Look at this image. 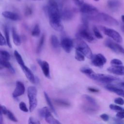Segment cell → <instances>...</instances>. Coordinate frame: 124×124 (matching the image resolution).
<instances>
[{
    "label": "cell",
    "instance_id": "4dcf8cb0",
    "mask_svg": "<svg viewBox=\"0 0 124 124\" xmlns=\"http://www.w3.org/2000/svg\"><path fill=\"white\" fill-rule=\"evenodd\" d=\"M80 71L87 76L88 77L91 75L94 72L92 70V68L88 67H83L80 69Z\"/></svg>",
    "mask_w": 124,
    "mask_h": 124
},
{
    "label": "cell",
    "instance_id": "7402d4cb",
    "mask_svg": "<svg viewBox=\"0 0 124 124\" xmlns=\"http://www.w3.org/2000/svg\"><path fill=\"white\" fill-rule=\"evenodd\" d=\"M0 64L1 66L7 68L11 73L14 74L15 73V70L14 68L13 67L12 64L10 63V62H9L8 61L0 59Z\"/></svg>",
    "mask_w": 124,
    "mask_h": 124
},
{
    "label": "cell",
    "instance_id": "816d5d0a",
    "mask_svg": "<svg viewBox=\"0 0 124 124\" xmlns=\"http://www.w3.org/2000/svg\"><path fill=\"white\" fill-rule=\"evenodd\" d=\"M121 30H122V31H123V32L124 33V25H123V26L121 27Z\"/></svg>",
    "mask_w": 124,
    "mask_h": 124
},
{
    "label": "cell",
    "instance_id": "8fae6325",
    "mask_svg": "<svg viewBox=\"0 0 124 124\" xmlns=\"http://www.w3.org/2000/svg\"><path fill=\"white\" fill-rule=\"evenodd\" d=\"M92 59V63L95 66L98 67H102L107 62L105 57L101 53L93 55Z\"/></svg>",
    "mask_w": 124,
    "mask_h": 124
},
{
    "label": "cell",
    "instance_id": "2e32d148",
    "mask_svg": "<svg viewBox=\"0 0 124 124\" xmlns=\"http://www.w3.org/2000/svg\"><path fill=\"white\" fill-rule=\"evenodd\" d=\"M107 70L108 72L116 75L124 76V66L122 65H112Z\"/></svg>",
    "mask_w": 124,
    "mask_h": 124
},
{
    "label": "cell",
    "instance_id": "bcb514c9",
    "mask_svg": "<svg viewBox=\"0 0 124 124\" xmlns=\"http://www.w3.org/2000/svg\"><path fill=\"white\" fill-rule=\"evenodd\" d=\"M88 89L90 92H92V93H98L99 92V90H98L97 89L93 88V87H89L88 88Z\"/></svg>",
    "mask_w": 124,
    "mask_h": 124
},
{
    "label": "cell",
    "instance_id": "3957f363",
    "mask_svg": "<svg viewBox=\"0 0 124 124\" xmlns=\"http://www.w3.org/2000/svg\"><path fill=\"white\" fill-rule=\"evenodd\" d=\"M74 47L76 49L81 51L86 57L88 59H92L93 57L92 50L88 44L83 40V39L77 37L73 40Z\"/></svg>",
    "mask_w": 124,
    "mask_h": 124
},
{
    "label": "cell",
    "instance_id": "f35d334b",
    "mask_svg": "<svg viewBox=\"0 0 124 124\" xmlns=\"http://www.w3.org/2000/svg\"><path fill=\"white\" fill-rule=\"evenodd\" d=\"M114 102L115 104L118 105H124V100L121 97H117L115 98L114 100Z\"/></svg>",
    "mask_w": 124,
    "mask_h": 124
},
{
    "label": "cell",
    "instance_id": "e575fe53",
    "mask_svg": "<svg viewBox=\"0 0 124 124\" xmlns=\"http://www.w3.org/2000/svg\"><path fill=\"white\" fill-rule=\"evenodd\" d=\"M93 32L94 33L95 36L97 38H98V39H102L103 38V36H102V34L100 33L99 30L98 29V28L96 27H95V26L93 27Z\"/></svg>",
    "mask_w": 124,
    "mask_h": 124
},
{
    "label": "cell",
    "instance_id": "30bf717a",
    "mask_svg": "<svg viewBox=\"0 0 124 124\" xmlns=\"http://www.w3.org/2000/svg\"><path fill=\"white\" fill-rule=\"evenodd\" d=\"M79 11L83 15H93L98 13V9L92 4L83 2L79 6Z\"/></svg>",
    "mask_w": 124,
    "mask_h": 124
},
{
    "label": "cell",
    "instance_id": "44dd1931",
    "mask_svg": "<svg viewBox=\"0 0 124 124\" xmlns=\"http://www.w3.org/2000/svg\"><path fill=\"white\" fill-rule=\"evenodd\" d=\"M121 5V2L118 0H108L107 2V6L109 9L112 10L118 9Z\"/></svg>",
    "mask_w": 124,
    "mask_h": 124
},
{
    "label": "cell",
    "instance_id": "8992f818",
    "mask_svg": "<svg viewBox=\"0 0 124 124\" xmlns=\"http://www.w3.org/2000/svg\"><path fill=\"white\" fill-rule=\"evenodd\" d=\"M37 90L35 86H30L28 88V97L29 101V110L32 112L37 106Z\"/></svg>",
    "mask_w": 124,
    "mask_h": 124
},
{
    "label": "cell",
    "instance_id": "b9f144b4",
    "mask_svg": "<svg viewBox=\"0 0 124 124\" xmlns=\"http://www.w3.org/2000/svg\"><path fill=\"white\" fill-rule=\"evenodd\" d=\"M32 13V9L30 7H27L25 10V15L26 16H28L31 15Z\"/></svg>",
    "mask_w": 124,
    "mask_h": 124
},
{
    "label": "cell",
    "instance_id": "ac0fdd59",
    "mask_svg": "<svg viewBox=\"0 0 124 124\" xmlns=\"http://www.w3.org/2000/svg\"><path fill=\"white\" fill-rule=\"evenodd\" d=\"M82 97L84 101H85L86 103V104L85 105L94 108L96 109H98V105H97L96 100L87 94H83Z\"/></svg>",
    "mask_w": 124,
    "mask_h": 124
},
{
    "label": "cell",
    "instance_id": "d590c367",
    "mask_svg": "<svg viewBox=\"0 0 124 124\" xmlns=\"http://www.w3.org/2000/svg\"><path fill=\"white\" fill-rule=\"evenodd\" d=\"M109 108L114 111H116L117 112L120 111L122 110H123L124 109V108H122V107H121L120 106H118V105H114V104H110L109 105Z\"/></svg>",
    "mask_w": 124,
    "mask_h": 124
},
{
    "label": "cell",
    "instance_id": "d6a6232c",
    "mask_svg": "<svg viewBox=\"0 0 124 124\" xmlns=\"http://www.w3.org/2000/svg\"><path fill=\"white\" fill-rule=\"evenodd\" d=\"M10 59V54L8 51L4 50H0V59L9 61Z\"/></svg>",
    "mask_w": 124,
    "mask_h": 124
},
{
    "label": "cell",
    "instance_id": "f5cc1de1",
    "mask_svg": "<svg viewBox=\"0 0 124 124\" xmlns=\"http://www.w3.org/2000/svg\"><path fill=\"white\" fill-rule=\"evenodd\" d=\"M121 85L122 87H123V88H124V82H122L121 83Z\"/></svg>",
    "mask_w": 124,
    "mask_h": 124
},
{
    "label": "cell",
    "instance_id": "74e56055",
    "mask_svg": "<svg viewBox=\"0 0 124 124\" xmlns=\"http://www.w3.org/2000/svg\"><path fill=\"white\" fill-rule=\"evenodd\" d=\"M28 124H40V122L39 120L35 119L32 117H30L29 119Z\"/></svg>",
    "mask_w": 124,
    "mask_h": 124
},
{
    "label": "cell",
    "instance_id": "f6af8a7d",
    "mask_svg": "<svg viewBox=\"0 0 124 124\" xmlns=\"http://www.w3.org/2000/svg\"><path fill=\"white\" fill-rule=\"evenodd\" d=\"M7 111H8V109L4 106L1 105V106H0V113L2 114L3 115H6Z\"/></svg>",
    "mask_w": 124,
    "mask_h": 124
},
{
    "label": "cell",
    "instance_id": "52a82bcc",
    "mask_svg": "<svg viewBox=\"0 0 124 124\" xmlns=\"http://www.w3.org/2000/svg\"><path fill=\"white\" fill-rule=\"evenodd\" d=\"M38 113L40 116L42 118H44L46 121L51 124H60L61 123L56 119L51 114L49 108L45 107L38 110Z\"/></svg>",
    "mask_w": 124,
    "mask_h": 124
},
{
    "label": "cell",
    "instance_id": "4fadbf2b",
    "mask_svg": "<svg viewBox=\"0 0 124 124\" xmlns=\"http://www.w3.org/2000/svg\"><path fill=\"white\" fill-rule=\"evenodd\" d=\"M61 18L64 21H68L73 19L74 16L75 10L68 8H66L61 10Z\"/></svg>",
    "mask_w": 124,
    "mask_h": 124
},
{
    "label": "cell",
    "instance_id": "7bdbcfd3",
    "mask_svg": "<svg viewBox=\"0 0 124 124\" xmlns=\"http://www.w3.org/2000/svg\"><path fill=\"white\" fill-rule=\"evenodd\" d=\"M0 46H5L7 45V42L5 38L4 37V36L2 35L1 33H0Z\"/></svg>",
    "mask_w": 124,
    "mask_h": 124
},
{
    "label": "cell",
    "instance_id": "6da1fadb",
    "mask_svg": "<svg viewBox=\"0 0 124 124\" xmlns=\"http://www.w3.org/2000/svg\"><path fill=\"white\" fill-rule=\"evenodd\" d=\"M44 9L45 14L49 18L51 27L57 31H62L63 26L61 23V11L58 3L54 0H49Z\"/></svg>",
    "mask_w": 124,
    "mask_h": 124
},
{
    "label": "cell",
    "instance_id": "83f0119b",
    "mask_svg": "<svg viewBox=\"0 0 124 124\" xmlns=\"http://www.w3.org/2000/svg\"><path fill=\"white\" fill-rule=\"evenodd\" d=\"M45 35L44 34H43L41 38L39 40V43L37 46V48H36V52L37 53H39L41 52L42 48L43 47L44 44V42H45Z\"/></svg>",
    "mask_w": 124,
    "mask_h": 124
},
{
    "label": "cell",
    "instance_id": "ab89813d",
    "mask_svg": "<svg viewBox=\"0 0 124 124\" xmlns=\"http://www.w3.org/2000/svg\"><path fill=\"white\" fill-rule=\"evenodd\" d=\"M110 63L112 65H122L123 62H122L117 59H113L110 61Z\"/></svg>",
    "mask_w": 124,
    "mask_h": 124
},
{
    "label": "cell",
    "instance_id": "cb8c5ba5",
    "mask_svg": "<svg viewBox=\"0 0 124 124\" xmlns=\"http://www.w3.org/2000/svg\"><path fill=\"white\" fill-rule=\"evenodd\" d=\"M12 31L13 40L14 44L17 46H20L21 44V39L19 35L17 33L16 29L13 27L12 29Z\"/></svg>",
    "mask_w": 124,
    "mask_h": 124
},
{
    "label": "cell",
    "instance_id": "7a4b0ae2",
    "mask_svg": "<svg viewBox=\"0 0 124 124\" xmlns=\"http://www.w3.org/2000/svg\"><path fill=\"white\" fill-rule=\"evenodd\" d=\"M85 15L89 20L96 22L112 26H116L119 25V22L116 19L106 13L98 12L93 15Z\"/></svg>",
    "mask_w": 124,
    "mask_h": 124
},
{
    "label": "cell",
    "instance_id": "ee69618b",
    "mask_svg": "<svg viewBox=\"0 0 124 124\" xmlns=\"http://www.w3.org/2000/svg\"><path fill=\"white\" fill-rule=\"evenodd\" d=\"M100 118L104 121H105V122H107V121H108V120H109V116L107 114H105V113H103V114H102L101 115H100Z\"/></svg>",
    "mask_w": 124,
    "mask_h": 124
},
{
    "label": "cell",
    "instance_id": "8d00e7d4",
    "mask_svg": "<svg viewBox=\"0 0 124 124\" xmlns=\"http://www.w3.org/2000/svg\"><path fill=\"white\" fill-rule=\"evenodd\" d=\"M19 107L20 109L22 111H24L25 112H27L28 111V108H27L26 104L24 102L22 101L19 103Z\"/></svg>",
    "mask_w": 124,
    "mask_h": 124
},
{
    "label": "cell",
    "instance_id": "9f6ffc18",
    "mask_svg": "<svg viewBox=\"0 0 124 124\" xmlns=\"http://www.w3.org/2000/svg\"><path fill=\"white\" fill-rule=\"evenodd\" d=\"M18 0V1H20V0Z\"/></svg>",
    "mask_w": 124,
    "mask_h": 124
},
{
    "label": "cell",
    "instance_id": "d4e9b609",
    "mask_svg": "<svg viewBox=\"0 0 124 124\" xmlns=\"http://www.w3.org/2000/svg\"><path fill=\"white\" fill-rule=\"evenodd\" d=\"M54 103L57 105L61 107L67 108L70 106V103L68 101L61 99H55Z\"/></svg>",
    "mask_w": 124,
    "mask_h": 124
},
{
    "label": "cell",
    "instance_id": "ba28073f",
    "mask_svg": "<svg viewBox=\"0 0 124 124\" xmlns=\"http://www.w3.org/2000/svg\"><path fill=\"white\" fill-rule=\"evenodd\" d=\"M100 28L106 35L112 39L115 42L118 43H121L122 42L123 38L120 34L116 31L102 26H100Z\"/></svg>",
    "mask_w": 124,
    "mask_h": 124
},
{
    "label": "cell",
    "instance_id": "c3c4849f",
    "mask_svg": "<svg viewBox=\"0 0 124 124\" xmlns=\"http://www.w3.org/2000/svg\"><path fill=\"white\" fill-rule=\"evenodd\" d=\"M73 0L74 1L75 3L77 5L79 6H80L84 2V1L82 0Z\"/></svg>",
    "mask_w": 124,
    "mask_h": 124
},
{
    "label": "cell",
    "instance_id": "1f68e13d",
    "mask_svg": "<svg viewBox=\"0 0 124 124\" xmlns=\"http://www.w3.org/2000/svg\"><path fill=\"white\" fill-rule=\"evenodd\" d=\"M40 32L41 31H40V26L38 24H36L34 26L31 31V35L34 37H38L40 35Z\"/></svg>",
    "mask_w": 124,
    "mask_h": 124
},
{
    "label": "cell",
    "instance_id": "f1b7e54d",
    "mask_svg": "<svg viewBox=\"0 0 124 124\" xmlns=\"http://www.w3.org/2000/svg\"><path fill=\"white\" fill-rule=\"evenodd\" d=\"M75 57L77 61L79 62H82L85 60V56L81 51L76 49Z\"/></svg>",
    "mask_w": 124,
    "mask_h": 124
},
{
    "label": "cell",
    "instance_id": "ffe728a7",
    "mask_svg": "<svg viewBox=\"0 0 124 124\" xmlns=\"http://www.w3.org/2000/svg\"><path fill=\"white\" fill-rule=\"evenodd\" d=\"M2 15L5 18L13 21H18L20 19V17L17 14L10 11H4L2 13Z\"/></svg>",
    "mask_w": 124,
    "mask_h": 124
},
{
    "label": "cell",
    "instance_id": "5bb4252c",
    "mask_svg": "<svg viewBox=\"0 0 124 124\" xmlns=\"http://www.w3.org/2000/svg\"><path fill=\"white\" fill-rule=\"evenodd\" d=\"M25 92V87L24 84L20 81H17L16 88L12 93L14 98H17L23 95Z\"/></svg>",
    "mask_w": 124,
    "mask_h": 124
},
{
    "label": "cell",
    "instance_id": "f546056e",
    "mask_svg": "<svg viewBox=\"0 0 124 124\" xmlns=\"http://www.w3.org/2000/svg\"><path fill=\"white\" fill-rule=\"evenodd\" d=\"M14 55L15 57V58L18 63V64L20 66L23 64H24V61L21 56V55L18 53V52L17 50H15L14 51Z\"/></svg>",
    "mask_w": 124,
    "mask_h": 124
},
{
    "label": "cell",
    "instance_id": "11a10c76",
    "mask_svg": "<svg viewBox=\"0 0 124 124\" xmlns=\"http://www.w3.org/2000/svg\"></svg>",
    "mask_w": 124,
    "mask_h": 124
},
{
    "label": "cell",
    "instance_id": "681fc988",
    "mask_svg": "<svg viewBox=\"0 0 124 124\" xmlns=\"http://www.w3.org/2000/svg\"><path fill=\"white\" fill-rule=\"evenodd\" d=\"M2 114L0 113V122L1 124H2V121H3V119H2Z\"/></svg>",
    "mask_w": 124,
    "mask_h": 124
},
{
    "label": "cell",
    "instance_id": "7c38bea8",
    "mask_svg": "<svg viewBox=\"0 0 124 124\" xmlns=\"http://www.w3.org/2000/svg\"><path fill=\"white\" fill-rule=\"evenodd\" d=\"M61 46L67 53H70L74 47V42L70 38L65 36L62 38Z\"/></svg>",
    "mask_w": 124,
    "mask_h": 124
},
{
    "label": "cell",
    "instance_id": "277c9868",
    "mask_svg": "<svg viewBox=\"0 0 124 124\" xmlns=\"http://www.w3.org/2000/svg\"><path fill=\"white\" fill-rule=\"evenodd\" d=\"M88 77L93 80L97 81L102 83L107 84H109L119 79V78L117 77L111 75H105L103 74H97L95 72L89 75Z\"/></svg>",
    "mask_w": 124,
    "mask_h": 124
},
{
    "label": "cell",
    "instance_id": "5b68a950",
    "mask_svg": "<svg viewBox=\"0 0 124 124\" xmlns=\"http://www.w3.org/2000/svg\"><path fill=\"white\" fill-rule=\"evenodd\" d=\"M76 37L82 38L89 42H93L94 38L89 30V25L82 24L78 28L76 33Z\"/></svg>",
    "mask_w": 124,
    "mask_h": 124
},
{
    "label": "cell",
    "instance_id": "603a6c76",
    "mask_svg": "<svg viewBox=\"0 0 124 124\" xmlns=\"http://www.w3.org/2000/svg\"><path fill=\"white\" fill-rule=\"evenodd\" d=\"M50 44L52 48L56 50L60 48V43L57 37L55 35H52L50 37Z\"/></svg>",
    "mask_w": 124,
    "mask_h": 124
},
{
    "label": "cell",
    "instance_id": "60d3db41",
    "mask_svg": "<svg viewBox=\"0 0 124 124\" xmlns=\"http://www.w3.org/2000/svg\"><path fill=\"white\" fill-rule=\"evenodd\" d=\"M116 116L119 119H124V108L123 110L117 112Z\"/></svg>",
    "mask_w": 124,
    "mask_h": 124
},
{
    "label": "cell",
    "instance_id": "db71d44e",
    "mask_svg": "<svg viewBox=\"0 0 124 124\" xmlns=\"http://www.w3.org/2000/svg\"><path fill=\"white\" fill-rule=\"evenodd\" d=\"M94 1H98L99 0H94Z\"/></svg>",
    "mask_w": 124,
    "mask_h": 124
},
{
    "label": "cell",
    "instance_id": "9c48e42d",
    "mask_svg": "<svg viewBox=\"0 0 124 124\" xmlns=\"http://www.w3.org/2000/svg\"><path fill=\"white\" fill-rule=\"evenodd\" d=\"M104 45L113 52L118 54L121 53L124 55V48L120 45L118 43H115L112 40L107 38L104 41Z\"/></svg>",
    "mask_w": 124,
    "mask_h": 124
},
{
    "label": "cell",
    "instance_id": "f907efd6",
    "mask_svg": "<svg viewBox=\"0 0 124 124\" xmlns=\"http://www.w3.org/2000/svg\"><path fill=\"white\" fill-rule=\"evenodd\" d=\"M121 19H122V20L123 21V22L124 23V15H122L121 16Z\"/></svg>",
    "mask_w": 124,
    "mask_h": 124
},
{
    "label": "cell",
    "instance_id": "7dc6e473",
    "mask_svg": "<svg viewBox=\"0 0 124 124\" xmlns=\"http://www.w3.org/2000/svg\"><path fill=\"white\" fill-rule=\"evenodd\" d=\"M58 4L60 7V10L62 8V6L63 5V4L64 3V2L66 1V0H58Z\"/></svg>",
    "mask_w": 124,
    "mask_h": 124
},
{
    "label": "cell",
    "instance_id": "836d02e7",
    "mask_svg": "<svg viewBox=\"0 0 124 124\" xmlns=\"http://www.w3.org/2000/svg\"><path fill=\"white\" fill-rule=\"evenodd\" d=\"M7 116V117L10 119L11 121H13L14 122H17V119L16 117V116L14 115V114L11 112L10 110L8 109V111L7 112V113L6 114Z\"/></svg>",
    "mask_w": 124,
    "mask_h": 124
},
{
    "label": "cell",
    "instance_id": "4316f807",
    "mask_svg": "<svg viewBox=\"0 0 124 124\" xmlns=\"http://www.w3.org/2000/svg\"><path fill=\"white\" fill-rule=\"evenodd\" d=\"M44 96H45V99L46 100V102H47L48 106H49V108L51 110V111L54 113L55 115H56V116H57V112L53 106V105L51 102V101L50 100V98H49V97L48 96V95L47 94V93H46V92H44Z\"/></svg>",
    "mask_w": 124,
    "mask_h": 124
},
{
    "label": "cell",
    "instance_id": "484cf974",
    "mask_svg": "<svg viewBox=\"0 0 124 124\" xmlns=\"http://www.w3.org/2000/svg\"><path fill=\"white\" fill-rule=\"evenodd\" d=\"M4 32L5 34V38L7 42V45L9 47H12V45L10 42V32H9V28L8 25H5L4 27Z\"/></svg>",
    "mask_w": 124,
    "mask_h": 124
},
{
    "label": "cell",
    "instance_id": "e0dca14e",
    "mask_svg": "<svg viewBox=\"0 0 124 124\" xmlns=\"http://www.w3.org/2000/svg\"><path fill=\"white\" fill-rule=\"evenodd\" d=\"M20 67L25 74V75L26 76V78H28V79L32 83H35L36 80H35V77L34 76L33 74L32 73V71L30 69H29L28 67H27L25 63L20 65Z\"/></svg>",
    "mask_w": 124,
    "mask_h": 124
},
{
    "label": "cell",
    "instance_id": "9a60e30c",
    "mask_svg": "<svg viewBox=\"0 0 124 124\" xmlns=\"http://www.w3.org/2000/svg\"><path fill=\"white\" fill-rule=\"evenodd\" d=\"M37 62L40 66L45 76L47 78H50L49 65L48 63L46 61H42L39 59H37Z\"/></svg>",
    "mask_w": 124,
    "mask_h": 124
},
{
    "label": "cell",
    "instance_id": "d6986e66",
    "mask_svg": "<svg viewBox=\"0 0 124 124\" xmlns=\"http://www.w3.org/2000/svg\"><path fill=\"white\" fill-rule=\"evenodd\" d=\"M105 88H106V90H108V91L114 93L116 94H117V95L124 97V90H123L121 88H118L117 87L114 86L113 85L109 84H107L105 87Z\"/></svg>",
    "mask_w": 124,
    "mask_h": 124
}]
</instances>
